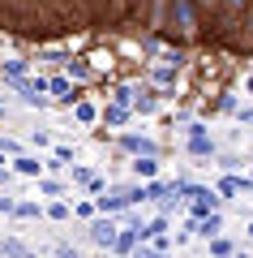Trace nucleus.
Segmentation results:
<instances>
[{
	"label": "nucleus",
	"instance_id": "f257e3e1",
	"mask_svg": "<svg viewBox=\"0 0 253 258\" xmlns=\"http://www.w3.org/2000/svg\"><path fill=\"white\" fill-rule=\"evenodd\" d=\"M116 237H120V224L112 220V215H95V220H91V241H95V245L112 249V245H116Z\"/></svg>",
	"mask_w": 253,
	"mask_h": 258
},
{
	"label": "nucleus",
	"instance_id": "0eeeda50",
	"mask_svg": "<svg viewBox=\"0 0 253 258\" xmlns=\"http://www.w3.org/2000/svg\"><path fill=\"white\" fill-rule=\"evenodd\" d=\"M43 159L39 155H13V172H22V176H43Z\"/></svg>",
	"mask_w": 253,
	"mask_h": 258
},
{
	"label": "nucleus",
	"instance_id": "2eb2a0df",
	"mask_svg": "<svg viewBox=\"0 0 253 258\" xmlns=\"http://www.w3.org/2000/svg\"><path fill=\"white\" fill-rule=\"evenodd\" d=\"M210 254H219V258H232V241H227V237H210Z\"/></svg>",
	"mask_w": 253,
	"mask_h": 258
},
{
	"label": "nucleus",
	"instance_id": "9b49d317",
	"mask_svg": "<svg viewBox=\"0 0 253 258\" xmlns=\"http://www.w3.org/2000/svg\"><path fill=\"white\" fill-rule=\"evenodd\" d=\"M0 254H5V258H30V249L22 245V241H9V237H5V241H0Z\"/></svg>",
	"mask_w": 253,
	"mask_h": 258
},
{
	"label": "nucleus",
	"instance_id": "f3484780",
	"mask_svg": "<svg viewBox=\"0 0 253 258\" xmlns=\"http://www.w3.org/2000/svg\"><path fill=\"white\" fill-rule=\"evenodd\" d=\"M154 103H159V99H154V95H137V99H133V112H142V116H146V112H154Z\"/></svg>",
	"mask_w": 253,
	"mask_h": 258
},
{
	"label": "nucleus",
	"instance_id": "7ed1b4c3",
	"mask_svg": "<svg viewBox=\"0 0 253 258\" xmlns=\"http://www.w3.org/2000/svg\"><path fill=\"white\" fill-rule=\"evenodd\" d=\"M189 155H198V159L215 155V142L206 138V129H202V125H189Z\"/></svg>",
	"mask_w": 253,
	"mask_h": 258
},
{
	"label": "nucleus",
	"instance_id": "c756f323",
	"mask_svg": "<svg viewBox=\"0 0 253 258\" xmlns=\"http://www.w3.org/2000/svg\"><path fill=\"white\" fill-rule=\"evenodd\" d=\"M0 172H9V164H5V151H0Z\"/></svg>",
	"mask_w": 253,
	"mask_h": 258
},
{
	"label": "nucleus",
	"instance_id": "393cba45",
	"mask_svg": "<svg viewBox=\"0 0 253 258\" xmlns=\"http://www.w3.org/2000/svg\"><path fill=\"white\" fill-rule=\"evenodd\" d=\"M215 5H223V0H193V9H202V13H210Z\"/></svg>",
	"mask_w": 253,
	"mask_h": 258
},
{
	"label": "nucleus",
	"instance_id": "f8f14e48",
	"mask_svg": "<svg viewBox=\"0 0 253 258\" xmlns=\"http://www.w3.org/2000/svg\"><path fill=\"white\" fill-rule=\"evenodd\" d=\"M0 74H5V78H26L30 64L26 60H5V64H0Z\"/></svg>",
	"mask_w": 253,
	"mask_h": 258
},
{
	"label": "nucleus",
	"instance_id": "4468645a",
	"mask_svg": "<svg viewBox=\"0 0 253 258\" xmlns=\"http://www.w3.org/2000/svg\"><path fill=\"white\" fill-rule=\"evenodd\" d=\"M73 112H77V120H86V125H91V120H99L95 103H86V99H77V103H73Z\"/></svg>",
	"mask_w": 253,
	"mask_h": 258
},
{
	"label": "nucleus",
	"instance_id": "dca6fc26",
	"mask_svg": "<svg viewBox=\"0 0 253 258\" xmlns=\"http://www.w3.org/2000/svg\"><path fill=\"white\" fill-rule=\"evenodd\" d=\"M13 215H18V220H39L43 211H39V203H18V211H13Z\"/></svg>",
	"mask_w": 253,
	"mask_h": 258
},
{
	"label": "nucleus",
	"instance_id": "412c9836",
	"mask_svg": "<svg viewBox=\"0 0 253 258\" xmlns=\"http://www.w3.org/2000/svg\"><path fill=\"white\" fill-rule=\"evenodd\" d=\"M77 215H81V220H95V215H99V207H95V203H77Z\"/></svg>",
	"mask_w": 253,
	"mask_h": 258
},
{
	"label": "nucleus",
	"instance_id": "aec40b11",
	"mask_svg": "<svg viewBox=\"0 0 253 258\" xmlns=\"http://www.w3.org/2000/svg\"><path fill=\"white\" fill-rule=\"evenodd\" d=\"M43 215H47V220H69V207H64V203H52Z\"/></svg>",
	"mask_w": 253,
	"mask_h": 258
},
{
	"label": "nucleus",
	"instance_id": "2f4dec72",
	"mask_svg": "<svg viewBox=\"0 0 253 258\" xmlns=\"http://www.w3.org/2000/svg\"><path fill=\"white\" fill-rule=\"evenodd\" d=\"M249 237H253V224H249Z\"/></svg>",
	"mask_w": 253,
	"mask_h": 258
},
{
	"label": "nucleus",
	"instance_id": "39448f33",
	"mask_svg": "<svg viewBox=\"0 0 253 258\" xmlns=\"http://www.w3.org/2000/svg\"><path fill=\"white\" fill-rule=\"evenodd\" d=\"M219 194H227V198H236V194H253V176H232V172H227L223 181H219Z\"/></svg>",
	"mask_w": 253,
	"mask_h": 258
},
{
	"label": "nucleus",
	"instance_id": "f03ea898",
	"mask_svg": "<svg viewBox=\"0 0 253 258\" xmlns=\"http://www.w3.org/2000/svg\"><path fill=\"white\" fill-rule=\"evenodd\" d=\"M47 95H56V99H60V103H69V108H73V103L81 99L69 74H56V78H47Z\"/></svg>",
	"mask_w": 253,
	"mask_h": 258
},
{
	"label": "nucleus",
	"instance_id": "5701e85b",
	"mask_svg": "<svg viewBox=\"0 0 253 258\" xmlns=\"http://www.w3.org/2000/svg\"><path fill=\"white\" fill-rule=\"evenodd\" d=\"M223 5H227V13H244V9L253 5V0H223Z\"/></svg>",
	"mask_w": 253,
	"mask_h": 258
},
{
	"label": "nucleus",
	"instance_id": "c85d7f7f",
	"mask_svg": "<svg viewBox=\"0 0 253 258\" xmlns=\"http://www.w3.org/2000/svg\"><path fill=\"white\" fill-rule=\"evenodd\" d=\"M240 120H249V125H253V108H244V112H240Z\"/></svg>",
	"mask_w": 253,
	"mask_h": 258
},
{
	"label": "nucleus",
	"instance_id": "4be33fe9",
	"mask_svg": "<svg viewBox=\"0 0 253 258\" xmlns=\"http://www.w3.org/2000/svg\"><path fill=\"white\" fill-rule=\"evenodd\" d=\"M39 189H43L47 198H56V194H60V181H47V176H43V181H39Z\"/></svg>",
	"mask_w": 253,
	"mask_h": 258
},
{
	"label": "nucleus",
	"instance_id": "6e6552de",
	"mask_svg": "<svg viewBox=\"0 0 253 258\" xmlns=\"http://www.w3.org/2000/svg\"><path fill=\"white\" fill-rule=\"evenodd\" d=\"M193 228H198L202 237L210 241V237H219V232H223V220H219V211H215V215H202V220H193Z\"/></svg>",
	"mask_w": 253,
	"mask_h": 258
},
{
	"label": "nucleus",
	"instance_id": "b1692460",
	"mask_svg": "<svg viewBox=\"0 0 253 258\" xmlns=\"http://www.w3.org/2000/svg\"><path fill=\"white\" fill-rule=\"evenodd\" d=\"M56 159H60V164H77V159H73V151H69V147H56Z\"/></svg>",
	"mask_w": 253,
	"mask_h": 258
},
{
	"label": "nucleus",
	"instance_id": "7c9ffc66",
	"mask_svg": "<svg viewBox=\"0 0 253 258\" xmlns=\"http://www.w3.org/2000/svg\"><path fill=\"white\" fill-rule=\"evenodd\" d=\"M244 91H249V95H253V78H249V82H244Z\"/></svg>",
	"mask_w": 253,
	"mask_h": 258
},
{
	"label": "nucleus",
	"instance_id": "ddd939ff",
	"mask_svg": "<svg viewBox=\"0 0 253 258\" xmlns=\"http://www.w3.org/2000/svg\"><path fill=\"white\" fill-rule=\"evenodd\" d=\"M64 74H69L73 82H86V78H91V64H86V60H69V69H64Z\"/></svg>",
	"mask_w": 253,
	"mask_h": 258
},
{
	"label": "nucleus",
	"instance_id": "9d476101",
	"mask_svg": "<svg viewBox=\"0 0 253 258\" xmlns=\"http://www.w3.org/2000/svg\"><path fill=\"white\" fill-rule=\"evenodd\" d=\"M176 22L185 30H193V0H176Z\"/></svg>",
	"mask_w": 253,
	"mask_h": 258
},
{
	"label": "nucleus",
	"instance_id": "a211bd4d",
	"mask_svg": "<svg viewBox=\"0 0 253 258\" xmlns=\"http://www.w3.org/2000/svg\"><path fill=\"white\" fill-rule=\"evenodd\" d=\"M133 258H167V254H163V249H154V245H146V241H142V245L133 249Z\"/></svg>",
	"mask_w": 253,
	"mask_h": 258
},
{
	"label": "nucleus",
	"instance_id": "a878e982",
	"mask_svg": "<svg viewBox=\"0 0 253 258\" xmlns=\"http://www.w3.org/2000/svg\"><path fill=\"white\" fill-rule=\"evenodd\" d=\"M0 151H5V155H18V142H13V138H0Z\"/></svg>",
	"mask_w": 253,
	"mask_h": 258
},
{
	"label": "nucleus",
	"instance_id": "bb28decb",
	"mask_svg": "<svg viewBox=\"0 0 253 258\" xmlns=\"http://www.w3.org/2000/svg\"><path fill=\"white\" fill-rule=\"evenodd\" d=\"M0 211H5V215H13V211H18V203H13V198H0Z\"/></svg>",
	"mask_w": 253,
	"mask_h": 258
},
{
	"label": "nucleus",
	"instance_id": "1a4fd4ad",
	"mask_svg": "<svg viewBox=\"0 0 253 258\" xmlns=\"http://www.w3.org/2000/svg\"><path fill=\"white\" fill-rule=\"evenodd\" d=\"M99 120H103V125H112V129H120V125L129 120V108H120V103H112V108H103V112H99Z\"/></svg>",
	"mask_w": 253,
	"mask_h": 258
},
{
	"label": "nucleus",
	"instance_id": "423d86ee",
	"mask_svg": "<svg viewBox=\"0 0 253 258\" xmlns=\"http://www.w3.org/2000/svg\"><path fill=\"white\" fill-rule=\"evenodd\" d=\"M133 176L137 181H154V176H159V155H137L133 159Z\"/></svg>",
	"mask_w": 253,
	"mask_h": 258
},
{
	"label": "nucleus",
	"instance_id": "473e14b6",
	"mask_svg": "<svg viewBox=\"0 0 253 258\" xmlns=\"http://www.w3.org/2000/svg\"><path fill=\"white\" fill-rule=\"evenodd\" d=\"M0 116H5V108H0Z\"/></svg>",
	"mask_w": 253,
	"mask_h": 258
},
{
	"label": "nucleus",
	"instance_id": "20e7f679",
	"mask_svg": "<svg viewBox=\"0 0 253 258\" xmlns=\"http://www.w3.org/2000/svg\"><path fill=\"white\" fill-rule=\"evenodd\" d=\"M120 147H125L133 159H137V155H159V147H154L150 138H137V134H125V138H120Z\"/></svg>",
	"mask_w": 253,
	"mask_h": 258
},
{
	"label": "nucleus",
	"instance_id": "6ab92c4d",
	"mask_svg": "<svg viewBox=\"0 0 253 258\" xmlns=\"http://www.w3.org/2000/svg\"><path fill=\"white\" fill-rule=\"evenodd\" d=\"M73 181L91 185V181H95V172H91V168H86V164H73Z\"/></svg>",
	"mask_w": 253,
	"mask_h": 258
},
{
	"label": "nucleus",
	"instance_id": "cd10ccee",
	"mask_svg": "<svg viewBox=\"0 0 253 258\" xmlns=\"http://www.w3.org/2000/svg\"><path fill=\"white\" fill-rule=\"evenodd\" d=\"M60 258H81L77 249H69V245H60Z\"/></svg>",
	"mask_w": 253,
	"mask_h": 258
}]
</instances>
